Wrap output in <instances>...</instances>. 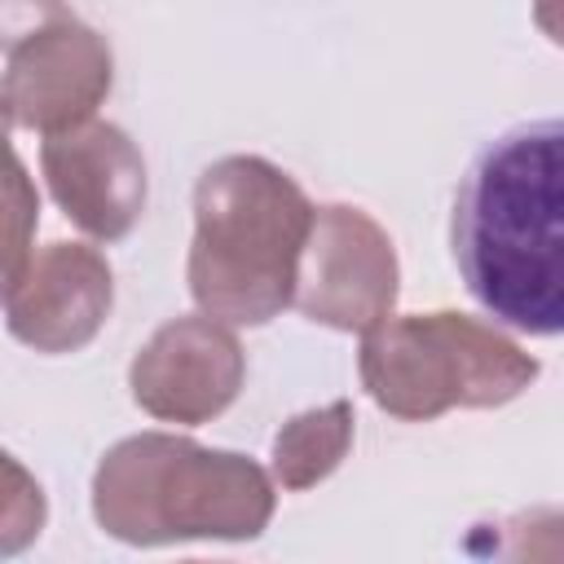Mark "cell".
<instances>
[{
	"instance_id": "cell-5",
	"label": "cell",
	"mask_w": 564,
	"mask_h": 564,
	"mask_svg": "<svg viewBox=\"0 0 564 564\" xmlns=\"http://www.w3.org/2000/svg\"><path fill=\"white\" fill-rule=\"evenodd\" d=\"M401 264L388 229L352 203L313 207L291 304L330 330H370L397 308Z\"/></svg>"
},
{
	"instance_id": "cell-2",
	"label": "cell",
	"mask_w": 564,
	"mask_h": 564,
	"mask_svg": "<svg viewBox=\"0 0 564 564\" xmlns=\"http://www.w3.org/2000/svg\"><path fill=\"white\" fill-rule=\"evenodd\" d=\"M273 507V476L256 458L176 432L123 436L93 471V520L128 546L251 542Z\"/></svg>"
},
{
	"instance_id": "cell-8",
	"label": "cell",
	"mask_w": 564,
	"mask_h": 564,
	"mask_svg": "<svg viewBox=\"0 0 564 564\" xmlns=\"http://www.w3.org/2000/svg\"><path fill=\"white\" fill-rule=\"evenodd\" d=\"M40 167L53 203L97 242H119L145 212V159L137 141L106 119H84L75 128L48 132L40 145Z\"/></svg>"
},
{
	"instance_id": "cell-14",
	"label": "cell",
	"mask_w": 564,
	"mask_h": 564,
	"mask_svg": "<svg viewBox=\"0 0 564 564\" xmlns=\"http://www.w3.org/2000/svg\"><path fill=\"white\" fill-rule=\"evenodd\" d=\"M9 128H13V123H9V115H4V106H0V137H9Z\"/></svg>"
},
{
	"instance_id": "cell-11",
	"label": "cell",
	"mask_w": 564,
	"mask_h": 564,
	"mask_svg": "<svg viewBox=\"0 0 564 564\" xmlns=\"http://www.w3.org/2000/svg\"><path fill=\"white\" fill-rule=\"evenodd\" d=\"M35 225H40L35 181L18 159V150L9 145V137H0V300L9 295V286L31 260Z\"/></svg>"
},
{
	"instance_id": "cell-7",
	"label": "cell",
	"mask_w": 564,
	"mask_h": 564,
	"mask_svg": "<svg viewBox=\"0 0 564 564\" xmlns=\"http://www.w3.org/2000/svg\"><path fill=\"white\" fill-rule=\"evenodd\" d=\"M242 379L247 352L238 335L207 313L163 322L128 366L132 401L150 419L185 427L220 419L238 401Z\"/></svg>"
},
{
	"instance_id": "cell-6",
	"label": "cell",
	"mask_w": 564,
	"mask_h": 564,
	"mask_svg": "<svg viewBox=\"0 0 564 564\" xmlns=\"http://www.w3.org/2000/svg\"><path fill=\"white\" fill-rule=\"evenodd\" d=\"M110 84H115L110 44L79 18L62 13L26 31L4 53L0 106L13 128H31L48 137L93 119Z\"/></svg>"
},
{
	"instance_id": "cell-9",
	"label": "cell",
	"mask_w": 564,
	"mask_h": 564,
	"mask_svg": "<svg viewBox=\"0 0 564 564\" xmlns=\"http://www.w3.org/2000/svg\"><path fill=\"white\" fill-rule=\"evenodd\" d=\"M115 304V273L88 242H48L31 251L26 269L4 295V326L18 344L62 357L97 339Z\"/></svg>"
},
{
	"instance_id": "cell-10",
	"label": "cell",
	"mask_w": 564,
	"mask_h": 564,
	"mask_svg": "<svg viewBox=\"0 0 564 564\" xmlns=\"http://www.w3.org/2000/svg\"><path fill=\"white\" fill-rule=\"evenodd\" d=\"M348 445H352V401L339 397L330 405L286 419L273 432L269 471L286 494H304V489L322 485L344 463Z\"/></svg>"
},
{
	"instance_id": "cell-4",
	"label": "cell",
	"mask_w": 564,
	"mask_h": 564,
	"mask_svg": "<svg viewBox=\"0 0 564 564\" xmlns=\"http://www.w3.org/2000/svg\"><path fill=\"white\" fill-rule=\"evenodd\" d=\"M357 370L366 397L401 419L432 423L445 410H498L533 388L542 361L494 322L436 308L388 313L361 330Z\"/></svg>"
},
{
	"instance_id": "cell-1",
	"label": "cell",
	"mask_w": 564,
	"mask_h": 564,
	"mask_svg": "<svg viewBox=\"0 0 564 564\" xmlns=\"http://www.w3.org/2000/svg\"><path fill=\"white\" fill-rule=\"evenodd\" d=\"M454 260L471 300L502 326L564 330V123L533 119L494 137L454 198Z\"/></svg>"
},
{
	"instance_id": "cell-13",
	"label": "cell",
	"mask_w": 564,
	"mask_h": 564,
	"mask_svg": "<svg viewBox=\"0 0 564 564\" xmlns=\"http://www.w3.org/2000/svg\"><path fill=\"white\" fill-rule=\"evenodd\" d=\"M70 13L62 0H0V53H9L26 31Z\"/></svg>"
},
{
	"instance_id": "cell-12",
	"label": "cell",
	"mask_w": 564,
	"mask_h": 564,
	"mask_svg": "<svg viewBox=\"0 0 564 564\" xmlns=\"http://www.w3.org/2000/svg\"><path fill=\"white\" fill-rule=\"evenodd\" d=\"M48 524V498L44 485L31 476L22 458H13L0 445V560L22 555Z\"/></svg>"
},
{
	"instance_id": "cell-3",
	"label": "cell",
	"mask_w": 564,
	"mask_h": 564,
	"mask_svg": "<svg viewBox=\"0 0 564 564\" xmlns=\"http://www.w3.org/2000/svg\"><path fill=\"white\" fill-rule=\"evenodd\" d=\"M313 203L291 172L260 154H225L194 185L185 282L198 313L225 326H264L295 295Z\"/></svg>"
}]
</instances>
